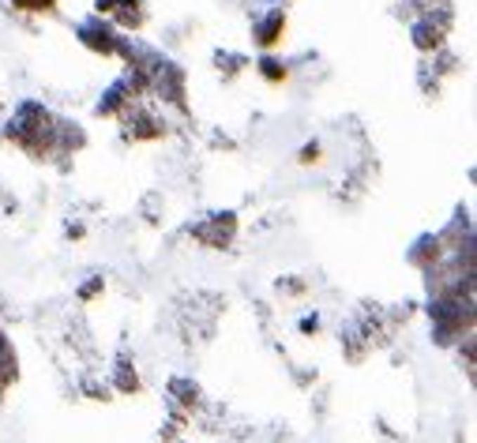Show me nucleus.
Wrapping results in <instances>:
<instances>
[{
	"label": "nucleus",
	"instance_id": "nucleus-1",
	"mask_svg": "<svg viewBox=\"0 0 477 443\" xmlns=\"http://www.w3.org/2000/svg\"><path fill=\"white\" fill-rule=\"evenodd\" d=\"M278 27H282V15H275V19H270V23L263 27V38H259V41H275V34H278Z\"/></svg>",
	"mask_w": 477,
	"mask_h": 443
},
{
	"label": "nucleus",
	"instance_id": "nucleus-2",
	"mask_svg": "<svg viewBox=\"0 0 477 443\" xmlns=\"http://www.w3.org/2000/svg\"><path fill=\"white\" fill-rule=\"evenodd\" d=\"M19 8H30V12H38V8H49L53 0H15Z\"/></svg>",
	"mask_w": 477,
	"mask_h": 443
}]
</instances>
